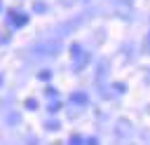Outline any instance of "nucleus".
Segmentation results:
<instances>
[{
    "label": "nucleus",
    "mask_w": 150,
    "mask_h": 145,
    "mask_svg": "<svg viewBox=\"0 0 150 145\" xmlns=\"http://www.w3.org/2000/svg\"><path fill=\"white\" fill-rule=\"evenodd\" d=\"M2 80H5V77H2V75H0V87H2Z\"/></svg>",
    "instance_id": "f3484780"
},
{
    "label": "nucleus",
    "mask_w": 150,
    "mask_h": 145,
    "mask_svg": "<svg viewBox=\"0 0 150 145\" xmlns=\"http://www.w3.org/2000/svg\"><path fill=\"white\" fill-rule=\"evenodd\" d=\"M70 56H73V70H75V72L84 70L87 63L91 61V54H87L80 42H73V44H70Z\"/></svg>",
    "instance_id": "f257e3e1"
},
{
    "label": "nucleus",
    "mask_w": 150,
    "mask_h": 145,
    "mask_svg": "<svg viewBox=\"0 0 150 145\" xmlns=\"http://www.w3.org/2000/svg\"><path fill=\"white\" fill-rule=\"evenodd\" d=\"M7 21H9L12 28H23V26H28V14L21 12V9H12L7 14Z\"/></svg>",
    "instance_id": "7ed1b4c3"
},
{
    "label": "nucleus",
    "mask_w": 150,
    "mask_h": 145,
    "mask_svg": "<svg viewBox=\"0 0 150 145\" xmlns=\"http://www.w3.org/2000/svg\"><path fill=\"white\" fill-rule=\"evenodd\" d=\"M63 108V103L59 101V98H54V101H49V105H47V110H49V115H56L59 110Z\"/></svg>",
    "instance_id": "6e6552de"
},
{
    "label": "nucleus",
    "mask_w": 150,
    "mask_h": 145,
    "mask_svg": "<svg viewBox=\"0 0 150 145\" xmlns=\"http://www.w3.org/2000/svg\"><path fill=\"white\" fill-rule=\"evenodd\" d=\"M23 108H26V110H30V112H35V110H38V98H26Z\"/></svg>",
    "instance_id": "ddd939ff"
},
{
    "label": "nucleus",
    "mask_w": 150,
    "mask_h": 145,
    "mask_svg": "<svg viewBox=\"0 0 150 145\" xmlns=\"http://www.w3.org/2000/svg\"><path fill=\"white\" fill-rule=\"evenodd\" d=\"M84 145H98V138H96V136H91V138H87V140H84Z\"/></svg>",
    "instance_id": "dca6fc26"
},
{
    "label": "nucleus",
    "mask_w": 150,
    "mask_h": 145,
    "mask_svg": "<svg viewBox=\"0 0 150 145\" xmlns=\"http://www.w3.org/2000/svg\"><path fill=\"white\" fill-rule=\"evenodd\" d=\"M68 101H70V105H77V108H82V105H87V103H89V96H87L84 91H73Z\"/></svg>",
    "instance_id": "39448f33"
},
{
    "label": "nucleus",
    "mask_w": 150,
    "mask_h": 145,
    "mask_svg": "<svg viewBox=\"0 0 150 145\" xmlns=\"http://www.w3.org/2000/svg\"><path fill=\"white\" fill-rule=\"evenodd\" d=\"M0 12H2V0H0Z\"/></svg>",
    "instance_id": "6ab92c4d"
},
{
    "label": "nucleus",
    "mask_w": 150,
    "mask_h": 145,
    "mask_svg": "<svg viewBox=\"0 0 150 145\" xmlns=\"http://www.w3.org/2000/svg\"><path fill=\"white\" fill-rule=\"evenodd\" d=\"M54 145H56V143H54Z\"/></svg>",
    "instance_id": "aec40b11"
},
{
    "label": "nucleus",
    "mask_w": 150,
    "mask_h": 145,
    "mask_svg": "<svg viewBox=\"0 0 150 145\" xmlns=\"http://www.w3.org/2000/svg\"><path fill=\"white\" fill-rule=\"evenodd\" d=\"M110 87H112L115 94H127V84H124V82H112Z\"/></svg>",
    "instance_id": "f8f14e48"
},
{
    "label": "nucleus",
    "mask_w": 150,
    "mask_h": 145,
    "mask_svg": "<svg viewBox=\"0 0 150 145\" xmlns=\"http://www.w3.org/2000/svg\"><path fill=\"white\" fill-rule=\"evenodd\" d=\"M33 12H35V14H45V12H47V5H45L42 0H35V2H33Z\"/></svg>",
    "instance_id": "9b49d317"
},
{
    "label": "nucleus",
    "mask_w": 150,
    "mask_h": 145,
    "mask_svg": "<svg viewBox=\"0 0 150 145\" xmlns=\"http://www.w3.org/2000/svg\"><path fill=\"white\" fill-rule=\"evenodd\" d=\"M19 119H21V115H19L16 110H9V112L5 115V124H7V126H16Z\"/></svg>",
    "instance_id": "0eeeda50"
},
{
    "label": "nucleus",
    "mask_w": 150,
    "mask_h": 145,
    "mask_svg": "<svg viewBox=\"0 0 150 145\" xmlns=\"http://www.w3.org/2000/svg\"><path fill=\"white\" fill-rule=\"evenodd\" d=\"M68 145H84V138H82L80 133H73V136L68 138Z\"/></svg>",
    "instance_id": "4468645a"
},
{
    "label": "nucleus",
    "mask_w": 150,
    "mask_h": 145,
    "mask_svg": "<svg viewBox=\"0 0 150 145\" xmlns=\"http://www.w3.org/2000/svg\"><path fill=\"white\" fill-rule=\"evenodd\" d=\"M148 44H150V33H148Z\"/></svg>",
    "instance_id": "a211bd4d"
},
{
    "label": "nucleus",
    "mask_w": 150,
    "mask_h": 145,
    "mask_svg": "<svg viewBox=\"0 0 150 145\" xmlns=\"http://www.w3.org/2000/svg\"><path fill=\"white\" fill-rule=\"evenodd\" d=\"M45 129H47V131H59V129H61V122H59V119H47V122H45Z\"/></svg>",
    "instance_id": "9d476101"
},
{
    "label": "nucleus",
    "mask_w": 150,
    "mask_h": 145,
    "mask_svg": "<svg viewBox=\"0 0 150 145\" xmlns=\"http://www.w3.org/2000/svg\"><path fill=\"white\" fill-rule=\"evenodd\" d=\"M115 131H117L120 138H129V136H131V124H129L127 119H120V122L115 124Z\"/></svg>",
    "instance_id": "423d86ee"
},
{
    "label": "nucleus",
    "mask_w": 150,
    "mask_h": 145,
    "mask_svg": "<svg viewBox=\"0 0 150 145\" xmlns=\"http://www.w3.org/2000/svg\"><path fill=\"white\" fill-rule=\"evenodd\" d=\"M52 77H54V72H52L49 68H45V70H40V72H38V80H40V82H49Z\"/></svg>",
    "instance_id": "1a4fd4ad"
},
{
    "label": "nucleus",
    "mask_w": 150,
    "mask_h": 145,
    "mask_svg": "<svg viewBox=\"0 0 150 145\" xmlns=\"http://www.w3.org/2000/svg\"><path fill=\"white\" fill-rule=\"evenodd\" d=\"M33 51L40 54V56H56V54L61 51V44H59V40H49V42H40V44H35Z\"/></svg>",
    "instance_id": "f03ea898"
},
{
    "label": "nucleus",
    "mask_w": 150,
    "mask_h": 145,
    "mask_svg": "<svg viewBox=\"0 0 150 145\" xmlns=\"http://www.w3.org/2000/svg\"><path fill=\"white\" fill-rule=\"evenodd\" d=\"M108 68H110V63H108V58H101L98 63H96V84L101 87L103 82H105V75H108Z\"/></svg>",
    "instance_id": "20e7f679"
},
{
    "label": "nucleus",
    "mask_w": 150,
    "mask_h": 145,
    "mask_svg": "<svg viewBox=\"0 0 150 145\" xmlns=\"http://www.w3.org/2000/svg\"><path fill=\"white\" fill-rule=\"evenodd\" d=\"M45 96H47V98H52V101H54V98H59V91H56V89H54V87H47V89H45Z\"/></svg>",
    "instance_id": "2eb2a0df"
}]
</instances>
